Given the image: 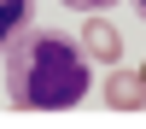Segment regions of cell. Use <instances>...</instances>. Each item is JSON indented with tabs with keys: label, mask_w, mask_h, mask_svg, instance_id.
Segmentation results:
<instances>
[{
	"label": "cell",
	"mask_w": 146,
	"mask_h": 129,
	"mask_svg": "<svg viewBox=\"0 0 146 129\" xmlns=\"http://www.w3.org/2000/svg\"><path fill=\"white\" fill-rule=\"evenodd\" d=\"M0 59H6V100L18 112H70L94 88V59L82 53V41L47 23H23Z\"/></svg>",
	"instance_id": "cell-1"
},
{
	"label": "cell",
	"mask_w": 146,
	"mask_h": 129,
	"mask_svg": "<svg viewBox=\"0 0 146 129\" xmlns=\"http://www.w3.org/2000/svg\"><path fill=\"white\" fill-rule=\"evenodd\" d=\"M82 53L88 59H105V65H111L117 53H123V41H117V29L105 18H88V29H82Z\"/></svg>",
	"instance_id": "cell-2"
},
{
	"label": "cell",
	"mask_w": 146,
	"mask_h": 129,
	"mask_svg": "<svg viewBox=\"0 0 146 129\" xmlns=\"http://www.w3.org/2000/svg\"><path fill=\"white\" fill-rule=\"evenodd\" d=\"M29 23V0H0V53H6V41Z\"/></svg>",
	"instance_id": "cell-3"
},
{
	"label": "cell",
	"mask_w": 146,
	"mask_h": 129,
	"mask_svg": "<svg viewBox=\"0 0 146 129\" xmlns=\"http://www.w3.org/2000/svg\"><path fill=\"white\" fill-rule=\"evenodd\" d=\"M105 94H111V106H140V100H146V88H140L135 76H117Z\"/></svg>",
	"instance_id": "cell-4"
},
{
	"label": "cell",
	"mask_w": 146,
	"mask_h": 129,
	"mask_svg": "<svg viewBox=\"0 0 146 129\" xmlns=\"http://www.w3.org/2000/svg\"><path fill=\"white\" fill-rule=\"evenodd\" d=\"M64 6H70V12H105L111 0H64Z\"/></svg>",
	"instance_id": "cell-5"
},
{
	"label": "cell",
	"mask_w": 146,
	"mask_h": 129,
	"mask_svg": "<svg viewBox=\"0 0 146 129\" xmlns=\"http://www.w3.org/2000/svg\"><path fill=\"white\" fill-rule=\"evenodd\" d=\"M135 12H140V18H146V0H135Z\"/></svg>",
	"instance_id": "cell-6"
}]
</instances>
